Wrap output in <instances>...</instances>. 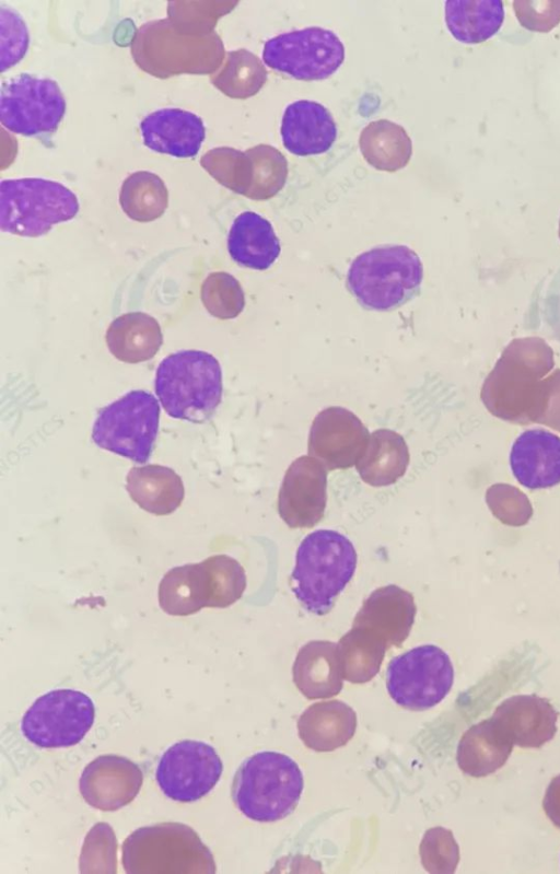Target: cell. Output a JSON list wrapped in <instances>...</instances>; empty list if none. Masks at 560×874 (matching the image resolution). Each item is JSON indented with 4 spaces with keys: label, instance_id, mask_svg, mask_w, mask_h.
Returning <instances> with one entry per match:
<instances>
[{
    "label": "cell",
    "instance_id": "1",
    "mask_svg": "<svg viewBox=\"0 0 560 874\" xmlns=\"http://www.w3.org/2000/svg\"><path fill=\"white\" fill-rule=\"evenodd\" d=\"M553 366V350L544 339H513L483 381L482 404L491 415L504 421L522 426L536 423L541 381Z\"/></svg>",
    "mask_w": 560,
    "mask_h": 874
},
{
    "label": "cell",
    "instance_id": "2",
    "mask_svg": "<svg viewBox=\"0 0 560 874\" xmlns=\"http://www.w3.org/2000/svg\"><path fill=\"white\" fill-rule=\"evenodd\" d=\"M358 556L348 537L317 529L304 537L295 556L293 592L303 607L317 616L328 614L335 598L352 579Z\"/></svg>",
    "mask_w": 560,
    "mask_h": 874
},
{
    "label": "cell",
    "instance_id": "3",
    "mask_svg": "<svg viewBox=\"0 0 560 874\" xmlns=\"http://www.w3.org/2000/svg\"><path fill=\"white\" fill-rule=\"evenodd\" d=\"M303 774L298 764L278 751H259L237 768L231 796L237 809L258 823H273L296 808Z\"/></svg>",
    "mask_w": 560,
    "mask_h": 874
},
{
    "label": "cell",
    "instance_id": "4",
    "mask_svg": "<svg viewBox=\"0 0 560 874\" xmlns=\"http://www.w3.org/2000/svg\"><path fill=\"white\" fill-rule=\"evenodd\" d=\"M155 393L168 416L191 422L207 420L222 398L219 361L200 350H183L164 358L154 382Z\"/></svg>",
    "mask_w": 560,
    "mask_h": 874
},
{
    "label": "cell",
    "instance_id": "5",
    "mask_svg": "<svg viewBox=\"0 0 560 874\" xmlns=\"http://www.w3.org/2000/svg\"><path fill=\"white\" fill-rule=\"evenodd\" d=\"M423 267L405 245H383L360 254L350 265L347 287L361 306L395 310L420 291Z\"/></svg>",
    "mask_w": 560,
    "mask_h": 874
},
{
    "label": "cell",
    "instance_id": "6",
    "mask_svg": "<svg viewBox=\"0 0 560 874\" xmlns=\"http://www.w3.org/2000/svg\"><path fill=\"white\" fill-rule=\"evenodd\" d=\"M122 866L128 874H212L213 855L198 834L180 823L144 826L122 843Z\"/></svg>",
    "mask_w": 560,
    "mask_h": 874
},
{
    "label": "cell",
    "instance_id": "7",
    "mask_svg": "<svg viewBox=\"0 0 560 874\" xmlns=\"http://www.w3.org/2000/svg\"><path fill=\"white\" fill-rule=\"evenodd\" d=\"M80 205L63 184L25 177L0 182V229L25 237H38L52 225L73 219Z\"/></svg>",
    "mask_w": 560,
    "mask_h": 874
},
{
    "label": "cell",
    "instance_id": "8",
    "mask_svg": "<svg viewBox=\"0 0 560 874\" xmlns=\"http://www.w3.org/2000/svg\"><path fill=\"white\" fill-rule=\"evenodd\" d=\"M159 420L158 399L149 392L131 391L98 411L92 439L104 450L143 464L153 451Z\"/></svg>",
    "mask_w": 560,
    "mask_h": 874
},
{
    "label": "cell",
    "instance_id": "9",
    "mask_svg": "<svg viewBox=\"0 0 560 874\" xmlns=\"http://www.w3.org/2000/svg\"><path fill=\"white\" fill-rule=\"evenodd\" d=\"M453 683L451 659L434 644L419 645L395 656L386 669L388 695L410 711L435 707L447 696Z\"/></svg>",
    "mask_w": 560,
    "mask_h": 874
},
{
    "label": "cell",
    "instance_id": "10",
    "mask_svg": "<svg viewBox=\"0 0 560 874\" xmlns=\"http://www.w3.org/2000/svg\"><path fill=\"white\" fill-rule=\"evenodd\" d=\"M66 100L49 78L20 73L4 81L0 92V123L25 137L54 133L66 114Z\"/></svg>",
    "mask_w": 560,
    "mask_h": 874
},
{
    "label": "cell",
    "instance_id": "11",
    "mask_svg": "<svg viewBox=\"0 0 560 874\" xmlns=\"http://www.w3.org/2000/svg\"><path fill=\"white\" fill-rule=\"evenodd\" d=\"M92 699L74 689H55L38 697L24 713L21 731L26 739L42 748L79 744L93 725Z\"/></svg>",
    "mask_w": 560,
    "mask_h": 874
},
{
    "label": "cell",
    "instance_id": "12",
    "mask_svg": "<svg viewBox=\"0 0 560 874\" xmlns=\"http://www.w3.org/2000/svg\"><path fill=\"white\" fill-rule=\"evenodd\" d=\"M262 60L269 68L296 80H324L342 65L345 47L332 31L311 26L268 39Z\"/></svg>",
    "mask_w": 560,
    "mask_h": 874
},
{
    "label": "cell",
    "instance_id": "13",
    "mask_svg": "<svg viewBox=\"0 0 560 874\" xmlns=\"http://www.w3.org/2000/svg\"><path fill=\"white\" fill-rule=\"evenodd\" d=\"M222 771V760L211 745L184 739L163 753L155 779L165 796L190 803L208 794L220 780Z\"/></svg>",
    "mask_w": 560,
    "mask_h": 874
},
{
    "label": "cell",
    "instance_id": "14",
    "mask_svg": "<svg viewBox=\"0 0 560 874\" xmlns=\"http://www.w3.org/2000/svg\"><path fill=\"white\" fill-rule=\"evenodd\" d=\"M370 438L363 422L350 410L332 406L314 418L310 434L308 455L327 470L355 466Z\"/></svg>",
    "mask_w": 560,
    "mask_h": 874
},
{
    "label": "cell",
    "instance_id": "15",
    "mask_svg": "<svg viewBox=\"0 0 560 874\" xmlns=\"http://www.w3.org/2000/svg\"><path fill=\"white\" fill-rule=\"evenodd\" d=\"M327 502V469L304 455L288 467L278 494V512L291 528H311L324 516Z\"/></svg>",
    "mask_w": 560,
    "mask_h": 874
},
{
    "label": "cell",
    "instance_id": "16",
    "mask_svg": "<svg viewBox=\"0 0 560 874\" xmlns=\"http://www.w3.org/2000/svg\"><path fill=\"white\" fill-rule=\"evenodd\" d=\"M143 782L140 767L118 755H102L82 771L79 788L84 801L104 812L117 811L131 803Z\"/></svg>",
    "mask_w": 560,
    "mask_h": 874
},
{
    "label": "cell",
    "instance_id": "17",
    "mask_svg": "<svg viewBox=\"0 0 560 874\" xmlns=\"http://www.w3.org/2000/svg\"><path fill=\"white\" fill-rule=\"evenodd\" d=\"M417 607L412 594L389 584L374 590L354 616L352 627L361 628L388 649L400 646L415 622Z\"/></svg>",
    "mask_w": 560,
    "mask_h": 874
},
{
    "label": "cell",
    "instance_id": "18",
    "mask_svg": "<svg viewBox=\"0 0 560 874\" xmlns=\"http://www.w3.org/2000/svg\"><path fill=\"white\" fill-rule=\"evenodd\" d=\"M558 714L546 698L516 695L503 700L491 718L514 745L539 748L556 735Z\"/></svg>",
    "mask_w": 560,
    "mask_h": 874
},
{
    "label": "cell",
    "instance_id": "19",
    "mask_svg": "<svg viewBox=\"0 0 560 874\" xmlns=\"http://www.w3.org/2000/svg\"><path fill=\"white\" fill-rule=\"evenodd\" d=\"M144 145L174 158H195L206 138L203 120L182 108H161L139 125Z\"/></svg>",
    "mask_w": 560,
    "mask_h": 874
},
{
    "label": "cell",
    "instance_id": "20",
    "mask_svg": "<svg viewBox=\"0 0 560 874\" xmlns=\"http://www.w3.org/2000/svg\"><path fill=\"white\" fill-rule=\"evenodd\" d=\"M510 465L517 481L528 489L560 483V438L542 429L524 431L512 445Z\"/></svg>",
    "mask_w": 560,
    "mask_h": 874
},
{
    "label": "cell",
    "instance_id": "21",
    "mask_svg": "<svg viewBox=\"0 0 560 874\" xmlns=\"http://www.w3.org/2000/svg\"><path fill=\"white\" fill-rule=\"evenodd\" d=\"M283 147L299 156L322 154L337 138L330 112L320 103L300 100L289 104L281 121Z\"/></svg>",
    "mask_w": 560,
    "mask_h": 874
},
{
    "label": "cell",
    "instance_id": "22",
    "mask_svg": "<svg viewBox=\"0 0 560 874\" xmlns=\"http://www.w3.org/2000/svg\"><path fill=\"white\" fill-rule=\"evenodd\" d=\"M293 681L307 699H327L342 689L338 645L326 640H314L298 652L293 667Z\"/></svg>",
    "mask_w": 560,
    "mask_h": 874
},
{
    "label": "cell",
    "instance_id": "23",
    "mask_svg": "<svg viewBox=\"0 0 560 874\" xmlns=\"http://www.w3.org/2000/svg\"><path fill=\"white\" fill-rule=\"evenodd\" d=\"M355 730L354 710L340 700L313 703L298 720L299 737L307 748L319 753L345 746Z\"/></svg>",
    "mask_w": 560,
    "mask_h": 874
},
{
    "label": "cell",
    "instance_id": "24",
    "mask_svg": "<svg viewBox=\"0 0 560 874\" xmlns=\"http://www.w3.org/2000/svg\"><path fill=\"white\" fill-rule=\"evenodd\" d=\"M513 746L493 719H486L471 725L462 735L457 746V765L468 776L486 777L508 761Z\"/></svg>",
    "mask_w": 560,
    "mask_h": 874
},
{
    "label": "cell",
    "instance_id": "25",
    "mask_svg": "<svg viewBox=\"0 0 560 874\" xmlns=\"http://www.w3.org/2000/svg\"><path fill=\"white\" fill-rule=\"evenodd\" d=\"M228 249L240 266L265 270L278 258L281 247L271 223L256 212L245 211L230 229Z\"/></svg>",
    "mask_w": 560,
    "mask_h": 874
},
{
    "label": "cell",
    "instance_id": "26",
    "mask_svg": "<svg viewBox=\"0 0 560 874\" xmlns=\"http://www.w3.org/2000/svg\"><path fill=\"white\" fill-rule=\"evenodd\" d=\"M126 488L141 509L154 515L173 513L185 494L182 478L172 468L155 464L131 468Z\"/></svg>",
    "mask_w": 560,
    "mask_h": 874
},
{
    "label": "cell",
    "instance_id": "27",
    "mask_svg": "<svg viewBox=\"0 0 560 874\" xmlns=\"http://www.w3.org/2000/svg\"><path fill=\"white\" fill-rule=\"evenodd\" d=\"M409 459L405 439L393 430L378 429L370 434L355 468L365 483L372 487H386L405 475Z\"/></svg>",
    "mask_w": 560,
    "mask_h": 874
},
{
    "label": "cell",
    "instance_id": "28",
    "mask_svg": "<svg viewBox=\"0 0 560 874\" xmlns=\"http://www.w3.org/2000/svg\"><path fill=\"white\" fill-rule=\"evenodd\" d=\"M106 342L110 353L126 363H139L152 359L163 342L156 319L143 312L126 313L114 319L107 331Z\"/></svg>",
    "mask_w": 560,
    "mask_h": 874
},
{
    "label": "cell",
    "instance_id": "29",
    "mask_svg": "<svg viewBox=\"0 0 560 874\" xmlns=\"http://www.w3.org/2000/svg\"><path fill=\"white\" fill-rule=\"evenodd\" d=\"M209 604V579L202 562L171 569L159 585V605L172 616L196 614Z\"/></svg>",
    "mask_w": 560,
    "mask_h": 874
},
{
    "label": "cell",
    "instance_id": "30",
    "mask_svg": "<svg viewBox=\"0 0 560 874\" xmlns=\"http://www.w3.org/2000/svg\"><path fill=\"white\" fill-rule=\"evenodd\" d=\"M504 20L501 0H448L445 23L451 34L465 44H478L492 37Z\"/></svg>",
    "mask_w": 560,
    "mask_h": 874
},
{
    "label": "cell",
    "instance_id": "31",
    "mask_svg": "<svg viewBox=\"0 0 560 874\" xmlns=\"http://www.w3.org/2000/svg\"><path fill=\"white\" fill-rule=\"evenodd\" d=\"M365 161L376 170L395 172L405 167L412 154V142L406 130L389 120L366 125L359 140Z\"/></svg>",
    "mask_w": 560,
    "mask_h": 874
},
{
    "label": "cell",
    "instance_id": "32",
    "mask_svg": "<svg viewBox=\"0 0 560 874\" xmlns=\"http://www.w3.org/2000/svg\"><path fill=\"white\" fill-rule=\"evenodd\" d=\"M337 645L343 679L352 684L374 678L388 650L382 640L358 627L343 634Z\"/></svg>",
    "mask_w": 560,
    "mask_h": 874
},
{
    "label": "cell",
    "instance_id": "33",
    "mask_svg": "<svg viewBox=\"0 0 560 874\" xmlns=\"http://www.w3.org/2000/svg\"><path fill=\"white\" fill-rule=\"evenodd\" d=\"M119 202L132 220L149 222L160 218L167 208L168 193L164 182L154 173L139 171L122 183Z\"/></svg>",
    "mask_w": 560,
    "mask_h": 874
},
{
    "label": "cell",
    "instance_id": "34",
    "mask_svg": "<svg viewBox=\"0 0 560 874\" xmlns=\"http://www.w3.org/2000/svg\"><path fill=\"white\" fill-rule=\"evenodd\" d=\"M267 75L262 61L252 51L241 48L226 53L224 66L211 82L229 97L247 98L260 91Z\"/></svg>",
    "mask_w": 560,
    "mask_h": 874
},
{
    "label": "cell",
    "instance_id": "35",
    "mask_svg": "<svg viewBox=\"0 0 560 874\" xmlns=\"http://www.w3.org/2000/svg\"><path fill=\"white\" fill-rule=\"evenodd\" d=\"M202 167L220 184L236 194L247 196L254 176V166L247 151L222 147L208 151L200 160Z\"/></svg>",
    "mask_w": 560,
    "mask_h": 874
},
{
    "label": "cell",
    "instance_id": "36",
    "mask_svg": "<svg viewBox=\"0 0 560 874\" xmlns=\"http://www.w3.org/2000/svg\"><path fill=\"white\" fill-rule=\"evenodd\" d=\"M209 579L208 607L225 608L238 601L246 589V574L238 561L226 555L203 560Z\"/></svg>",
    "mask_w": 560,
    "mask_h": 874
},
{
    "label": "cell",
    "instance_id": "37",
    "mask_svg": "<svg viewBox=\"0 0 560 874\" xmlns=\"http://www.w3.org/2000/svg\"><path fill=\"white\" fill-rule=\"evenodd\" d=\"M254 166L253 184L247 198L266 200L276 196L288 177V161L283 154L269 144H258L246 150Z\"/></svg>",
    "mask_w": 560,
    "mask_h": 874
},
{
    "label": "cell",
    "instance_id": "38",
    "mask_svg": "<svg viewBox=\"0 0 560 874\" xmlns=\"http://www.w3.org/2000/svg\"><path fill=\"white\" fill-rule=\"evenodd\" d=\"M200 296L206 310L220 319L235 318L245 306L240 282L224 271L212 272L205 279Z\"/></svg>",
    "mask_w": 560,
    "mask_h": 874
},
{
    "label": "cell",
    "instance_id": "39",
    "mask_svg": "<svg viewBox=\"0 0 560 874\" xmlns=\"http://www.w3.org/2000/svg\"><path fill=\"white\" fill-rule=\"evenodd\" d=\"M420 856L430 873H454L459 861V847L450 829L434 827L423 836Z\"/></svg>",
    "mask_w": 560,
    "mask_h": 874
},
{
    "label": "cell",
    "instance_id": "40",
    "mask_svg": "<svg viewBox=\"0 0 560 874\" xmlns=\"http://www.w3.org/2000/svg\"><path fill=\"white\" fill-rule=\"evenodd\" d=\"M486 501L492 514L503 524L522 526L533 515L528 498L517 488L506 483H495L486 493Z\"/></svg>",
    "mask_w": 560,
    "mask_h": 874
},
{
    "label": "cell",
    "instance_id": "41",
    "mask_svg": "<svg viewBox=\"0 0 560 874\" xmlns=\"http://www.w3.org/2000/svg\"><path fill=\"white\" fill-rule=\"evenodd\" d=\"M1 72L13 67L25 56L30 35L22 16L12 8L0 7Z\"/></svg>",
    "mask_w": 560,
    "mask_h": 874
},
{
    "label": "cell",
    "instance_id": "42",
    "mask_svg": "<svg viewBox=\"0 0 560 874\" xmlns=\"http://www.w3.org/2000/svg\"><path fill=\"white\" fill-rule=\"evenodd\" d=\"M520 24L535 32H549L560 23V0H515Z\"/></svg>",
    "mask_w": 560,
    "mask_h": 874
},
{
    "label": "cell",
    "instance_id": "43",
    "mask_svg": "<svg viewBox=\"0 0 560 874\" xmlns=\"http://www.w3.org/2000/svg\"><path fill=\"white\" fill-rule=\"evenodd\" d=\"M537 423L560 432V369L542 378Z\"/></svg>",
    "mask_w": 560,
    "mask_h": 874
},
{
    "label": "cell",
    "instance_id": "44",
    "mask_svg": "<svg viewBox=\"0 0 560 874\" xmlns=\"http://www.w3.org/2000/svg\"><path fill=\"white\" fill-rule=\"evenodd\" d=\"M542 807L551 823L560 828V774L556 776L548 784Z\"/></svg>",
    "mask_w": 560,
    "mask_h": 874
},
{
    "label": "cell",
    "instance_id": "45",
    "mask_svg": "<svg viewBox=\"0 0 560 874\" xmlns=\"http://www.w3.org/2000/svg\"><path fill=\"white\" fill-rule=\"evenodd\" d=\"M559 237H560V221H559Z\"/></svg>",
    "mask_w": 560,
    "mask_h": 874
}]
</instances>
